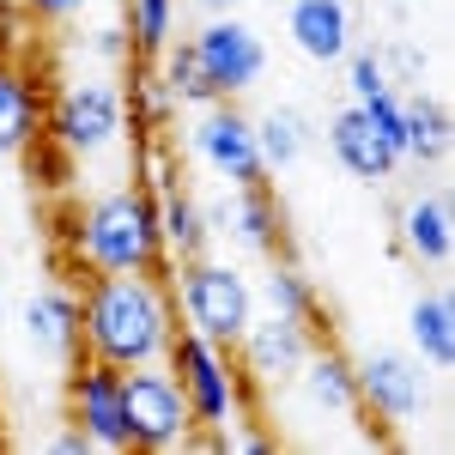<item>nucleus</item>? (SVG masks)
Returning a JSON list of instances; mask_svg holds the SVG:
<instances>
[{
    "mask_svg": "<svg viewBox=\"0 0 455 455\" xmlns=\"http://www.w3.org/2000/svg\"><path fill=\"white\" fill-rule=\"evenodd\" d=\"M176 328V291L164 267H146V274H85L79 291V334L92 358H109L116 371H134V364H164Z\"/></svg>",
    "mask_w": 455,
    "mask_h": 455,
    "instance_id": "1",
    "label": "nucleus"
},
{
    "mask_svg": "<svg viewBox=\"0 0 455 455\" xmlns=\"http://www.w3.org/2000/svg\"><path fill=\"white\" fill-rule=\"evenodd\" d=\"M73 261L85 274H146L164 267V231H158V195L140 182H122L92 195L73 219Z\"/></svg>",
    "mask_w": 455,
    "mask_h": 455,
    "instance_id": "2",
    "label": "nucleus"
},
{
    "mask_svg": "<svg viewBox=\"0 0 455 455\" xmlns=\"http://www.w3.org/2000/svg\"><path fill=\"white\" fill-rule=\"evenodd\" d=\"M164 371L176 377L182 401H188V419H195V431H207L212 450L231 443V425L261 407V388L237 371V352L212 347L195 328H176L171 352H164Z\"/></svg>",
    "mask_w": 455,
    "mask_h": 455,
    "instance_id": "3",
    "label": "nucleus"
},
{
    "mask_svg": "<svg viewBox=\"0 0 455 455\" xmlns=\"http://www.w3.org/2000/svg\"><path fill=\"white\" fill-rule=\"evenodd\" d=\"M171 291H176V315H182V328L207 334L212 347L237 352V340H243L249 322H255V285L243 280V267L212 261L207 249H201V255L176 261Z\"/></svg>",
    "mask_w": 455,
    "mask_h": 455,
    "instance_id": "4",
    "label": "nucleus"
},
{
    "mask_svg": "<svg viewBox=\"0 0 455 455\" xmlns=\"http://www.w3.org/2000/svg\"><path fill=\"white\" fill-rule=\"evenodd\" d=\"M43 134H49L55 146H68L73 164L116 152L122 134H128L122 85H109V79H79V85H68V92H55V104H49V116H43Z\"/></svg>",
    "mask_w": 455,
    "mask_h": 455,
    "instance_id": "5",
    "label": "nucleus"
},
{
    "mask_svg": "<svg viewBox=\"0 0 455 455\" xmlns=\"http://www.w3.org/2000/svg\"><path fill=\"white\" fill-rule=\"evenodd\" d=\"M122 419H128V450H195V419L188 401L164 364H134L122 371Z\"/></svg>",
    "mask_w": 455,
    "mask_h": 455,
    "instance_id": "6",
    "label": "nucleus"
},
{
    "mask_svg": "<svg viewBox=\"0 0 455 455\" xmlns=\"http://www.w3.org/2000/svg\"><path fill=\"white\" fill-rule=\"evenodd\" d=\"M188 146H195V158L212 164L231 188H255V182H267L261 146H255V122L237 109V98H219V104L201 109V122L188 128Z\"/></svg>",
    "mask_w": 455,
    "mask_h": 455,
    "instance_id": "7",
    "label": "nucleus"
},
{
    "mask_svg": "<svg viewBox=\"0 0 455 455\" xmlns=\"http://www.w3.org/2000/svg\"><path fill=\"white\" fill-rule=\"evenodd\" d=\"M68 419L92 437V450H128L122 419V371L109 358H73L68 364Z\"/></svg>",
    "mask_w": 455,
    "mask_h": 455,
    "instance_id": "8",
    "label": "nucleus"
},
{
    "mask_svg": "<svg viewBox=\"0 0 455 455\" xmlns=\"http://www.w3.org/2000/svg\"><path fill=\"white\" fill-rule=\"evenodd\" d=\"M195 43V55H201V68L212 73V85L225 92V98H243L249 85L267 73V43L249 31L237 12H212L201 31L188 36Z\"/></svg>",
    "mask_w": 455,
    "mask_h": 455,
    "instance_id": "9",
    "label": "nucleus"
},
{
    "mask_svg": "<svg viewBox=\"0 0 455 455\" xmlns=\"http://www.w3.org/2000/svg\"><path fill=\"white\" fill-rule=\"evenodd\" d=\"M352 383H358V407L377 413L383 425H413L425 413V371H419V358H407V352L358 358Z\"/></svg>",
    "mask_w": 455,
    "mask_h": 455,
    "instance_id": "10",
    "label": "nucleus"
},
{
    "mask_svg": "<svg viewBox=\"0 0 455 455\" xmlns=\"http://www.w3.org/2000/svg\"><path fill=\"white\" fill-rule=\"evenodd\" d=\"M322 334H315L310 322H291V315H274V322H249V334L237 340V352H243V371L255 388L267 383H291L298 377V364H304V352L315 347Z\"/></svg>",
    "mask_w": 455,
    "mask_h": 455,
    "instance_id": "11",
    "label": "nucleus"
},
{
    "mask_svg": "<svg viewBox=\"0 0 455 455\" xmlns=\"http://www.w3.org/2000/svg\"><path fill=\"white\" fill-rule=\"evenodd\" d=\"M328 152L340 158V171L358 176V182H388V176L401 171V152L371 128V116L358 104L334 109V122H328Z\"/></svg>",
    "mask_w": 455,
    "mask_h": 455,
    "instance_id": "12",
    "label": "nucleus"
},
{
    "mask_svg": "<svg viewBox=\"0 0 455 455\" xmlns=\"http://www.w3.org/2000/svg\"><path fill=\"white\" fill-rule=\"evenodd\" d=\"M43 85L19 68V55H0V158H19L43 134Z\"/></svg>",
    "mask_w": 455,
    "mask_h": 455,
    "instance_id": "13",
    "label": "nucleus"
},
{
    "mask_svg": "<svg viewBox=\"0 0 455 455\" xmlns=\"http://www.w3.org/2000/svg\"><path fill=\"white\" fill-rule=\"evenodd\" d=\"M285 31H291V49L310 55V61H347L352 49V12L347 0H291L285 12Z\"/></svg>",
    "mask_w": 455,
    "mask_h": 455,
    "instance_id": "14",
    "label": "nucleus"
},
{
    "mask_svg": "<svg viewBox=\"0 0 455 455\" xmlns=\"http://www.w3.org/2000/svg\"><path fill=\"white\" fill-rule=\"evenodd\" d=\"M25 334H31L36 352H49L55 364H73L85 358V334H79V298L68 285H49L25 304Z\"/></svg>",
    "mask_w": 455,
    "mask_h": 455,
    "instance_id": "15",
    "label": "nucleus"
},
{
    "mask_svg": "<svg viewBox=\"0 0 455 455\" xmlns=\"http://www.w3.org/2000/svg\"><path fill=\"white\" fill-rule=\"evenodd\" d=\"M291 383L304 388V401H310L315 413H358V383H352V358L340 347H328V340H315L304 352V364H298V377Z\"/></svg>",
    "mask_w": 455,
    "mask_h": 455,
    "instance_id": "16",
    "label": "nucleus"
},
{
    "mask_svg": "<svg viewBox=\"0 0 455 455\" xmlns=\"http://www.w3.org/2000/svg\"><path fill=\"white\" fill-rule=\"evenodd\" d=\"M401 249L425 261V267H443L455 249V225H450V201L443 195H419L401 207Z\"/></svg>",
    "mask_w": 455,
    "mask_h": 455,
    "instance_id": "17",
    "label": "nucleus"
},
{
    "mask_svg": "<svg viewBox=\"0 0 455 455\" xmlns=\"http://www.w3.org/2000/svg\"><path fill=\"white\" fill-rule=\"evenodd\" d=\"M231 231H237V243L255 249V255H285V207L267 195V182H255V188H237V207H231Z\"/></svg>",
    "mask_w": 455,
    "mask_h": 455,
    "instance_id": "18",
    "label": "nucleus"
},
{
    "mask_svg": "<svg viewBox=\"0 0 455 455\" xmlns=\"http://www.w3.org/2000/svg\"><path fill=\"white\" fill-rule=\"evenodd\" d=\"M122 73H128V85H122L128 128H134V134H158V128H171V122H176V98H171V85L158 79V68L134 55Z\"/></svg>",
    "mask_w": 455,
    "mask_h": 455,
    "instance_id": "19",
    "label": "nucleus"
},
{
    "mask_svg": "<svg viewBox=\"0 0 455 455\" xmlns=\"http://www.w3.org/2000/svg\"><path fill=\"white\" fill-rule=\"evenodd\" d=\"M407 334H413V347H419V358L431 371H450L455 364V304H450V291L419 298L413 315H407Z\"/></svg>",
    "mask_w": 455,
    "mask_h": 455,
    "instance_id": "20",
    "label": "nucleus"
},
{
    "mask_svg": "<svg viewBox=\"0 0 455 455\" xmlns=\"http://www.w3.org/2000/svg\"><path fill=\"white\" fill-rule=\"evenodd\" d=\"M158 79L171 85L176 109H207V104H219V98H225V92L212 85V73L201 68V55H195V43H188V36H182V43L171 36V49L158 55Z\"/></svg>",
    "mask_w": 455,
    "mask_h": 455,
    "instance_id": "21",
    "label": "nucleus"
},
{
    "mask_svg": "<svg viewBox=\"0 0 455 455\" xmlns=\"http://www.w3.org/2000/svg\"><path fill=\"white\" fill-rule=\"evenodd\" d=\"M158 231H164V255L188 261V255H201V249H207L212 219H207V207H201L195 195L171 188V195H158Z\"/></svg>",
    "mask_w": 455,
    "mask_h": 455,
    "instance_id": "22",
    "label": "nucleus"
},
{
    "mask_svg": "<svg viewBox=\"0 0 455 455\" xmlns=\"http://www.w3.org/2000/svg\"><path fill=\"white\" fill-rule=\"evenodd\" d=\"M255 146H261V164H267V171H291V164H304V152H310V122H304L298 109H274V116L255 122Z\"/></svg>",
    "mask_w": 455,
    "mask_h": 455,
    "instance_id": "23",
    "label": "nucleus"
},
{
    "mask_svg": "<svg viewBox=\"0 0 455 455\" xmlns=\"http://www.w3.org/2000/svg\"><path fill=\"white\" fill-rule=\"evenodd\" d=\"M401 158H419V164H443L450 158V109L437 98H413L407 104V146Z\"/></svg>",
    "mask_w": 455,
    "mask_h": 455,
    "instance_id": "24",
    "label": "nucleus"
},
{
    "mask_svg": "<svg viewBox=\"0 0 455 455\" xmlns=\"http://www.w3.org/2000/svg\"><path fill=\"white\" fill-rule=\"evenodd\" d=\"M176 36V0H128V43L140 61H158Z\"/></svg>",
    "mask_w": 455,
    "mask_h": 455,
    "instance_id": "25",
    "label": "nucleus"
},
{
    "mask_svg": "<svg viewBox=\"0 0 455 455\" xmlns=\"http://www.w3.org/2000/svg\"><path fill=\"white\" fill-rule=\"evenodd\" d=\"M134 182H140L146 195H171V188H182L176 176H182V152H176L171 128H158V134H140V146H134Z\"/></svg>",
    "mask_w": 455,
    "mask_h": 455,
    "instance_id": "26",
    "label": "nucleus"
},
{
    "mask_svg": "<svg viewBox=\"0 0 455 455\" xmlns=\"http://www.w3.org/2000/svg\"><path fill=\"white\" fill-rule=\"evenodd\" d=\"M267 304H274V315L310 322V328H315V315H322L310 274H304V267H291V261H274V274H267Z\"/></svg>",
    "mask_w": 455,
    "mask_h": 455,
    "instance_id": "27",
    "label": "nucleus"
},
{
    "mask_svg": "<svg viewBox=\"0 0 455 455\" xmlns=\"http://www.w3.org/2000/svg\"><path fill=\"white\" fill-rule=\"evenodd\" d=\"M19 158H25V171H31L36 188H49V195H61V188H68V176H73V152H68V146H55L49 134H36V140L25 146Z\"/></svg>",
    "mask_w": 455,
    "mask_h": 455,
    "instance_id": "28",
    "label": "nucleus"
},
{
    "mask_svg": "<svg viewBox=\"0 0 455 455\" xmlns=\"http://www.w3.org/2000/svg\"><path fill=\"white\" fill-rule=\"evenodd\" d=\"M388 85H395V79H388L383 55H371V49H347V92H352V104L377 98V92H388Z\"/></svg>",
    "mask_w": 455,
    "mask_h": 455,
    "instance_id": "29",
    "label": "nucleus"
},
{
    "mask_svg": "<svg viewBox=\"0 0 455 455\" xmlns=\"http://www.w3.org/2000/svg\"><path fill=\"white\" fill-rule=\"evenodd\" d=\"M358 109L371 116V128H377V134H383L395 152L407 146V98H395V85H388V92H377V98H364Z\"/></svg>",
    "mask_w": 455,
    "mask_h": 455,
    "instance_id": "30",
    "label": "nucleus"
},
{
    "mask_svg": "<svg viewBox=\"0 0 455 455\" xmlns=\"http://www.w3.org/2000/svg\"><path fill=\"white\" fill-rule=\"evenodd\" d=\"M92 55H98V61H109V68H128V61H134L128 25H98V31H92Z\"/></svg>",
    "mask_w": 455,
    "mask_h": 455,
    "instance_id": "31",
    "label": "nucleus"
},
{
    "mask_svg": "<svg viewBox=\"0 0 455 455\" xmlns=\"http://www.w3.org/2000/svg\"><path fill=\"white\" fill-rule=\"evenodd\" d=\"M25 12H31L36 25H68V19H79L92 0H19Z\"/></svg>",
    "mask_w": 455,
    "mask_h": 455,
    "instance_id": "32",
    "label": "nucleus"
},
{
    "mask_svg": "<svg viewBox=\"0 0 455 455\" xmlns=\"http://www.w3.org/2000/svg\"><path fill=\"white\" fill-rule=\"evenodd\" d=\"M49 450H55V455H85V450H92V437H85V431L68 419L61 431H55V443H49Z\"/></svg>",
    "mask_w": 455,
    "mask_h": 455,
    "instance_id": "33",
    "label": "nucleus"
},
{
    "mask_svg": "<svg viewBox=\"0 0 455 455\" xmlns=\"http://www.w3.org/2000/svg\"><path fill=\"white\" fill-rule=\"evenodd\" d=\"M188 6H201V12H207V19H212V12H237L243 0H188Z\"/></svg>",
    "mask_w": 455,
    "mask_h": 455,
    "instance_id": "34",
    "label": "nucleus"
},
{
    "mask_svg": "<svg viewBox=\"0 0 455 455\" xmlns=\"http://www.w3.org/2000/svg\"><path fill=\"white\" fill-rule=\"evenodd\" d=\"M0 334H6V304H0Z\"/></svg>",
    "mask_w": 455,
    "mask_h": 455,
    "instance_id": "35",
    "label": "nucleus"
},
{
    "mask_svg": "<svg viewBox=\"0 0 455 455\" xmlns=\"http://www.w3.org/2000/svg\"><path fill=\"white\" fill-rule=\"evenodd\" d=\"M0 450H6V437H0Z\"/></svg>",
    "mask_w": 455,
    "mask_h": 455,
    "instance_id": "36",
    "label": "nucleus"
}]
</instances>
